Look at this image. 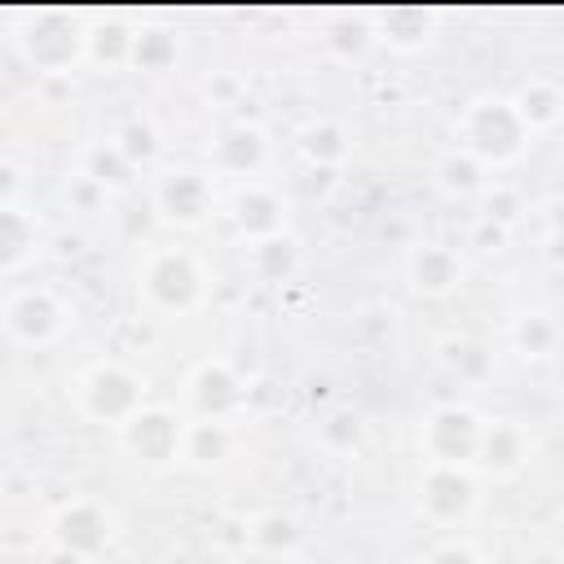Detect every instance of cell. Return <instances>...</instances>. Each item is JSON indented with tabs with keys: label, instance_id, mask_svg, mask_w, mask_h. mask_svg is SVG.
<instances>
[{
	"label": "cell",
	"instance_id": "6da1fadb",
	"mask_svg": "<svg viewBox=\"0 0 564 564\" xmlns=\"http://www.w3.org/2000/svg\"><path fill=\"white\" fill-rule=\"evenodd\" d=\"M458 150H467L485 172L516 163L529 145V128L511 110V97H476L458 115Z\"/></svg>",
	"mask_w": 564,
	"mask_h": 564
},
{
	"label": "cell",
	"instance_id": "7a4b0ae2",
	"mask_svg": "<svg viewBox=\"0 0 564 564\" xmlns=\"http://www.w3.org/2000/svg\"><path fill=\"white\" fill-rule=\"evenodd\" d=\"M203 264L185 247H154L137 264V291L159 313H189L203 300Z\"/></svg>",
	"mask_w": 564,
	"mask_h": 564
},
{
	"label": "cell",
	"instance_id": "3957f363",
	"mask_svg": "<svg viewBox=\"0 0 564 564\" xmlns=\"http://www.w3.org/2000/svg\"><path fill=\"white\" fill-rule=\"evenodd\" d=\"M75 397H79V410L93 419V423H110L115 432L145 405V375H137L132 366L123 361H93L79 383H75Z\"/></svg>",
	"mask_w": 564,
	"mask_h": 564
},
{
	"label": "cell",
	"instance_id": "277c9868",
	"mask_svg": "<svg viewBox=\"0 0 564 564\" xmlns=\"http://www.w3.org/2000/svg\"><path fill=\"white\" fill-rule=\"evenodd\" d=\"M84 40H88V31L75 26V18H66V13H35L22 26L18 48H22V57L44 79H57V75H70L75 62H84Z\"/></svg>",
	"mask_w": 564,
	"mask_h": 564
},
{
	"label": "cell",
	"instance_id": "5b68a950",
	"mask_svg": "<svg viewBox=\"0 0 564 564\" xmlns=\"http://www.w3.org/2000/svg\"><path fill=\"white\" fill-rule=\"evenodd\" d=\"M0 322H4V330H9L18 344L44 348V344H53V339L66 330V304L57 300L53 286H22V291H13V295L4 300Z\"/></svg>",
	"mask_w": 564,
	"mask_h": 564
},
{
	"label": "cell",
	"instance_id": "8992f818",
	"mask_svg": "<svg viewBox=\"0 0 564 564\" xmlns=\"http://www.w3.org/2000/svg\"><path fill=\"white\" fill-rule=\"evenodd\" d=\"M480 414L471 405H436L423 419L419 445L427 454V463H445V467H471L476 458V441H480Z\"/></svg>",
	"mask_w": 564,
	"mask_h": 564
},
{
	"label": "cell",
	"instance_id": "52a82bcc",
	"mask_svg": "<svg viewBox=\"0 0 564 564\" xmlns=\"http://www.w3.org/2000/svg\"><path fill=\"white\" fill-rule=\"evenodd\" d=\"M154 212L167 220V225H181V229H194L207 220V212L216 207V189L203 172L194 167H172V172H159L154 176Z\"/></svg>",
	"mask_w": 564,
	"mask_h": 564
},
{
	"label": "cell",
	"instance_id": "ba28073f",
	"mask_svg": "<svg viewBox=\"0 0 564 564\" xmlns=\"http://www.w3.org/2000/svg\"><path fill=\"white\" fill-rule=\"evenodd\" d=\"M181 419L163 405H141L123 427H119V441L123 449L145 463V467H167V463H181Z\"/></svg>",
	"mask_w": 564,
	"mask_h": 564
},
{
	"label": "cell",
	"instance_id": "9c48e42d",
	"mask_svg": "<svg viewBox=\"0 0 564 564\" xmlns=\"http://www.w3.org/2000/svg\"><path fill=\"white\" fill-rule=\"evenodd\" d=\"M115 533V516L97 502V498H70L66 507H57L53 524H48V538L57 551L75 555V560H88L97 555Z\"/></svg>",
	"mask_w": 564,
	"mask_h": 564
},
{
	"label": "cell",
	"instance_id": "30bf717a",
	"mask_svg": "<svg viewBox=\"0 0 564 564\" xmlns=\"http://www.w3.org/2000/svg\"><path fill=\"white\" fill-rule=\"evenodd\" d=\"M476 507V476L471 467H445L427 463L419 480V511L432 524H458Z\"/></svg>",
	"mask_w": 564,
	"mask_h": 564
},
{
	"label": "cell",
	"instance_id": "8fae6325",
	"mask_svg": "<svg viewBox=\"0 0 564 564\" xmlns=\"http://www.w3.org/2000/svg\"><path fill=\"white\" fill-rule=\"evenodd\" d=\"M185 401L194 410V419H216V423H229L234 410L242 405V379L234 375L229 361L220 357H207L189 370L185 379Z\"/></svg>",
	"mask_w": 564,
	"mask_h": 564
},
{
	"label": "cell",
	"instance_id": "7c38bea8",
	"mask_svg": "<svg viewBox=\"0 0 564 564\" xmlns=\"http://www.w3.org/2000/svg\"><path fill=\"white\" fill-rule=\"evenodd\" d=\"M229 216H234V225H238V234H242L247 242L286 234V203H282L269 185H260V181H242V185L234 189Z\"/></svg>",
	"mask_w": 564,
	"mask_h": 564
},
{
	"label": "cell",
	"instance_id": "4fadbf2b",
	"mask_svg": "<svg viewBox=\"0 0 564 564\" xmlns=\"http://www.w3.org/2000/svg\"><path fill=\"white\" fill-rule=\"evenodd\" d=\"M264 159H269V137H264L260 123H229V128L212 141V163H216V172L256 181V172L264 167Z\"/></svg>",
	"mask_w": 564,
	"mask_h": 564
},
{
	"label": "cell",
	"instance_id": "5bb4252c",
	"mask_svg": "<svg viewBox=\"0 0 564 564\" xmlns=\"http://www.w3.org/2000/svg\"><path fill=\"white\" fill-rule=\"evenodd\" d=\"M529 458V436L524 427H516L511 419H489L480 423V441H476V458L471 467L489 471V476H516Z\"/></svg>",
	"mask_w": 564,
	"mask_h": 564
},
{
	"label": "cell",
	"instance_id": "9a60e30c",
	"mask_svg": "<svg viewBox=\"0 0 564 564\" xmlns=\"http://www.w3.org/2000/svg\"><path fill=\"white\" fill-rule=\"evenodd\" d=\"M405 273H410V286H414L419 295H449V291L463 282V260H458L454 247L423 242V247L410 251Z\"/></svg>",
	"mask_w": 564,
	"mask_h": 564
},
{
	"label": "cell",
	"instance_id": "2e32d148",
	"mask_svg": "<svg viewBox=\"0 0 564 564\" xmlns=\"http://www.w3.org/2000/svg\"><path fill=\"white\" fill-rule=\"evenodd\" d=\"M229 445H234L229 423L189 419V423L181 427V463H189V467H212V463H220V458L229 454Z\"/></svg>",
	"mask_w": 564,
	"mask_h": 564
},
{
	"label": "cell",
	"instance_id": "e0dca14e",
	"mask_svg": "<svg viewBox=\"0 0 564 564\" xmlns=\"http://www.w3.org/2000/svg\"><path fill=\"white\" fill-rule=\"evenodd\" d=\"M40 242V225L18 207V203H0V273H13Z\"/></svg>",
	"mask_w": 564,
	"mask_h": 564
},
{
	"label": "cell",
	"instance_id": "ac0fdd59",
	"mask_svg": "<svg viewBox=\"0 0 564 564\" xmlns=\"http://www.w3.org/2000/svg\"><path fill=\"white\" fill-rule=\"evenodd\" d=\"M560 106H564V97H560V88H555L551 79H529V84L511 97V110L520 115V123L529 128V137L555 128V123H560Z\"/></svg>",
	"mask_w": 564,
	"mask_h": 564
},
{
	"label": "cell",
	"instance_id": "d6986e66",
	"mask_svg": "<svg viewBox=\"0 0 564 564\" xmlns=\"http://www.w3.org/2000/svg\"><path fill=\"white\" fill-rule=\"evenodd\" d=\"M247 264L260 282H286L295 269H300V247L291 234H273V238H260V242H247Z\"/></svg>",
	"mask_w": 564,
	"mask_h": 564
},
{
	"label": "cell",
	"instance_id": "ffe728a7",
	"mask_svg": "<svg viewBox=\"0 0 564 564\" xmlns=\"http://www.w3.org/2000/svg\"><path fill=\"white\" fill-rule=\"evenodd\" d=\"M436 185L445 189V194H454V198H467V194H485L489 189V172L467 154V150H445L441 159H436Z\"/></svg>",
	"mask_w": 564,
	"mask_h": 564
},
{
	"label": "cell",
	"instance_id": "44dd1931",
	"mask_svg": "<svg viewBox=\"0 0 564 564\" xmlns=\"http://www.w3.org/2000/svg\"><path fill=\"white\" fill-rule=\"evenodd\" d=\"M300 150H304L313 163H322V167L344 163V159H348V132H344L335 119H313V123L300 132Z\"/></svg>",
	"mask_w": 564,
	"mask_h": 564
},
{
	"label": "cell",
	"instance_id": "7402d4cb",
	"mask_svg": "<svg viewBox=\"0 0 564 564\" xmlns=\"http://www.w3.org/2000/svg\"><path fill=\"white\" fill-rule=\"evenodd\" d=\"M176 53H181V44H176V35L167 26H141V31H132L128 62H137L145 70H163L167 62H176Z\"/></svg>",
	"mask_w": 564,
	"mask_h": 564
},
{
	"label": "cell",
	"instance_id": "603a6c76",
	"mask_svg": "<svg viewBox=\"0 0 564 564\" xmlns=\"http://www.w3.org/2000/svg\"><path fill=\"white\" fill-rule=\"evenodd\" d=\"M79 176H88L97 189H119V185L132 181V163H128L110 141H101V145H93V150L84 154V172H79Z\"/></svg>",
	"mask_w": 564,
	"mask_h": 564
},
{
	"label": "cell",
	"instance_id": "cb8c5ba5",
	"mask_svg": "<svg viewBox=\"0 0 564 564\" xmlns=\"http://www.w3.org/2000/svg\"><path fill=\"white\" fill-rule=\"evenodd\" d=\"M110 145H115V150L137 167V163H150V159L159 154V132H154V123H150V119H128V123H119V128H115Z\"/></svg>",
	"mask_w": 564,
	"mask_h": 564
},
{
	"label": "cell",
	"instance_id": "d4e9b609",
	"mask_svg": "<svg viewBox=\"0 0 564 564\" xmlns=\"http://www.w3.org/2000/svg\"><path fill=\"white\" fill-rule=\"evenodd\" d=\"M511 344L524 357H546L555 348V322L546 313H520L516 326H511Z\"/></svg>",
	"mask_w": 564,
	"mask_h": 564
},
{
	"label": "cell",
	"instance_id": "484cf974",
	"mask_svg": "<svg viewBox=\"0 0 564 564\" xmlns=\"http://www.w3.org/2000/svg\"><path fill=\"white\" fill-rule=\"evenodd\" d=\"M441 361H445L458 379H480V375L489 370V352H485L480 344H471V339H449V344H441Z\"/></svg>",
	"mask_w": 564,
	"mask_h": 564
},
{
	"label": "cell",
	"instance_id": "4316f807",
	"mask_svg": "<svg viewBox=\"0 0 564 564\" xmlns=\"http://www.w3.org/2000/svg\"><path fill=\"white\" fill-rule=\"evenodd\" d=\"M247 538H251L256 546H269V551L295 546V542H300V524H295L291 516H282V511H269V516H260V520L247 529Z\"/></svg>",
	"mask_w": 564,
	"mask_h": 564
},
{
	"label": "cell",
	"instance_id": "83f0119b",
	"mask_svg": "<svg viewBox=\"0 0 564 564\" xmlns=\"http://www.w3.org/2000/svg\"><path fill=\"white\" fill-rule=\"evenodd\" d=\"M326 44H330V48H344L339 57H361V53L375 44V26H366V22H357V18L335 22V26L326 31Z\"/></svg>",
	"mask_w": 564,
	"mask_h": 564
},
{
	"label": "cell",
	"instance_id": "f1b7e54d",
	"mask_svg": "<svg viewBox=\"0 0 564 564\" xmlns=\"http://www.w3.org/2000/svg\"><path fill=\"white\" fill-rule=\"evenodd\" d=\"M379 31H383V40H397V31H405V35H401V48H419V44L427 40V22H423L419 13H410V9H392V13H383ZM379 31H375V35H379Z\"/></svg>",
	"mask_w": 564,
	"mask_h": 564
},
{
	"label": "cell",
	"instance_id": "f546056e",
	"mask_svg": "<svg viewBox=\"0 0 564 564\" xmlns=\"http://www.w3.org/2000/svg\"><path fill=\"white\" fill-rule=\"evenodd\" d=\"M317 432H322V441H326L330 449H352V445L361 441V419H357L352 410H330Z\"/></svg>",
	"mask_w": 564,
	"mask_h": 564
},
{
	"label": "cell",
	"instance_id": "4dcf8cb0",
	"mask_svg": "<svg viewBox=\"0 0 564 564\" xmlns=\"http://www.w3.org/2000/svg\"><path fill=\"white\" fill-rule=\"evenodd\" d=\"M427 564H480V555H476V546H471V542L449 538V542H441V546L427 555Z\"/></svg>",
	"mask_w": 564,
	"mask_h": 564
},
{
	"label": "cell",
	"instance_id": "1f68e13d",
	"mask_svg": "<svg viewBox=\"0 0 564 564\" xmlns=\"http://www.w3.org/2000/svg\"><path fill=\"white\" fill-rule=\"evenodd\" d=\"M13 194H18V167L0 159V203H13Z\"/></svg>",
	"mask_w": 564,
	"mask_h": 564
}]
</instances>
